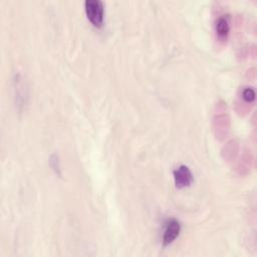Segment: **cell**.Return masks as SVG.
I'll list each match as a JSON object with an SVG mask.
<instances>
[{"label": "cell", "instance_id": "6da1fadb", "mask_svg": "<svg viewBox=\"0 0 257 257\" xmlns=\"http://www.w3.org/2000/svg\"><path fill=\"white\" fill-rule=\"evenodd\" d=\"M84 9L87 18L94 26H100L103 22V5L100 0H85Z\"/></svg>", "mask_w": 257, "mask_h": 257}, {"label": "cell", "instance_id": "3957f363", "mask_svg": "<svg viewBox=\"0 0 257 257\" xmlns=\"http://www.w3.org/2000/svg\"><path fill=\"white\" fill-rule=\"evenodd\" d=\"M174 180L178 188H184L191 185L193 181V175L191 170L185 166L181 165L174 171Z\"/></svg>", "mask_w": 257, "mask_h": 257}, {"label": "cell", "instance_id": "277c9868", "mask_svg": "<svg viewBox=\"0 0 257 257\" xmlns=\"http://www.w3.org/2000/svg\"><path fill=\"white\" fill-rule=\"evenodd\" d=\"M229 22L226 17H220L218 18L216 22V32L221 38H226L229 33Z\"/></svg>", "mask_w": 257, "mask_h": 257}, {"label": "cell", "instance_id": "5b68a950", "mask_svg": "<svg viewBox=\"0 0 257 257\" xmlns=\"http://www.w3.org/2000/svg\"><path fill=\"white\" fill-rule=\"evenodd\" d=\"M242 97L246 100V101H252L255 98V91L253 88L251 87H247L243 90L242 92Z\"/></svg>", "mask_w": 257, "mask_h": 257}, {"label": "cell", "instance_id": "7a4b0ae2", "mask_svg": "<svg viewBox=\"0 0 257 257\" xmlns=\"http://www.w3.org/2000/svg\"><path fill=\"white\" fill-rule=\"evenodd\" d=\"M181 232V224L176 219H171L166 223L164 234H163V244L165 246L170 245L175 241Z\"/></svg>", "mask_w": 257, "mask_h": 257}]
</instances>
